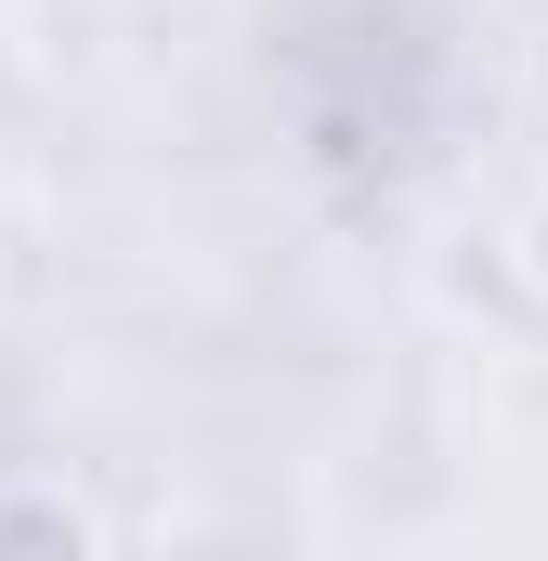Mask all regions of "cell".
Segmentation results:
<instances>
[{"label":"cell","instance_id":"obj_1","mask_svg":"<svg viewBox=\"0 0 548 561\" xmlns=\"http://www.w3.org/2000/svg\"><path fill=\"white\" fill-rule=\"evenodd\" d=\"M0 536H66L79 549V510L66 496H0Z\"/></svg>","mask_w":548,"mask_h":561}]
</instances>
